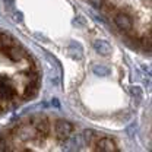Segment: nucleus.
Wrapping results in <instances>:
<instances>
[{"label":"nucleus","mask_w":152,"mask_h":152,"mask_svg":"<svg viewBox=\"0 0 152 152\" xmlns=\"http://www.w3.org/2000/svg\"><path fill=\"white\" fill-rule=\"evenodd\" d=\"M13 96V88L10 83V79L0 75V99H10Z\"/></svg>","instance_id":"obj_2"},{"label":"nucleus","mask_w":152,"mask_h":152,"mask_svg":"<svg viewBox=\"0 0 152 152\" xmlns=\"http://www.w3.org/2000/svg\"><path fill=\"white\" fill-rule=\"evenodd\" d=\"M15 20H18V22L22 20V13L20 12H15Z\"/></svg>","instance_id":"obj_16"},{"label":"nucleus","mask_w":152,"mask_h":152,"mask_svg":"<svg viewBox=\"0 0 152 152\" xmlns=\"http://www.w3.org/2000/svg\"><path fill=\"white\" fill-rule=\"evenodd\" d=\"M83 140H85V143H92V139L95 137V134L92 130H85L83 132Z\"/></svg>","instance_id":"obj_12"},{"label":"nucleus","mask_w":152,"mask_h":152,"mask_svg":"<svg viewBox=\"0 0 152 152\" xmlns=\"http://www.w3.org/2000/svg\"><path fill=\"white\" fill-rule=\"evenodd\" d=\"M92 47H94V50L98 54H101V56H104V57L111 54V45L105 39H95L94 42H92Z\"/></svg>","instance_id":"obj_4"},{"label":"nucleus","mask_w":152,"mask_h":152,"mask_svg":"<svg viewBox=\"0 0 152 152\" xmlns=\"http://www.w3.org/2000/svg\"><path fill=\"white\" fill-rule=\"evenodd\" d=\"M72 130H73V126L66 120H58L56 123V137L60 140L67 139L72 134Z\"/></svg>","instance_id":"obj_1"},{"label":"nucleus","mask_w":152,"mask_h":152,"mask_svg":"<svg viewBox=\"0 0 152 152\" xmlns=\"http://www.w3.org/2000/svg\"><path fill=\"white\" fill-rule=\"evenodd\" d=\"M130 94H132L137 101L142 98V91H140V88H139V86H132V88H130Z\"/></svg>","instance_id":"obj_13"},{"label":"nucleus","mask_w":152,"mask_h":152,"mask_svg":"<svg viewBox=\"0 0 152 152\" xmlns=\"http://www.w3.org/2000/svg\"><path fill=\"white\" fill-rule=\"evenodd\" d=\"M89 3L95 6V7H102V4H104V0H89Z\"/></svg>","instance_id":"obj_14"},{"label":"nucleus","mask_w":152,"mask_h":152,"mask_svg":"<svg viewBox=\"0 0 152 152\" xmlns=\"http://www.w3.org/2000/svg\"><path fill=\"white\" fill-rule=\"evenodd\" d=\"M66 142L63 143V149H66V151H75L79 148V145H80V137H67V139H64Z\"/></svg>","instance_id":"obj_8"},{"label":"nucleus","mask_w":152,"mask_h":152,"mask_svg":"<svg viewBox=\"0 0 152 152\" xmlns=\"http://www.w3.org/2000/svg\"><path fill=\"white\" fill-rule=\"evenodd\" d=\"M92 72L95 76H108L110 75V69L107 66H102V64H95L92 67Z\"/></svg>","instance_id":"obj_10"},{"label":"nucleus","mask_w":152,"mask_h":152,"mask_svg":"<svg viewBox=\"0 0 152 152\" xmlns=\"http://www.w3.org/2000/svg\"><path fill=\"white\" fill-rule=\"evenodd\" d=\"M96 151L101 152H115L117 151V146L110 137H101L98 142H96Z\"/></svg>","instance_id":"obj_5"},{"label":"nucleus","mask_w":152,"mask_h":152,"mask_svg":"<svg viewBox=\"0 0 152 152\" xmlns=\"http://www.w3.org/2000/svg\"><path fill=\"white\" fill-rule=\"evenodd\" d=\"M69 54L72 58H76V60H80L82 57H83V48H82V45L79 44V42H70V45H69Z\"/></svg>","instance_id":"obj_7"},{"label":"nucleus","mask_w":152,"mask_h":152,"mask_svg":"<svg viewBox=\"0 0 152 152\" xmlns=\"http://www.w3.org/2000/svg\"><path fill=\"white\" fill-rule=\"evenodd\" d=\"M35 129H37V132L41 133V134H47L48 130H50V126H48V123H47L45 120H38L37 123H35Z\"/></svg>","instance_id":"obj_11"},{"label":"nucleus","mask_w":152,"mask_h":152,"mask_svg":"<svg viewBox=\"0 0 152 152\" xmlns=\"http://www.w3.org/2000/svg\"><path fill=\"white\" fill-rule=\"evenodd\" d=\"M13 45H16V41L13 39V37H10L9 34L0 31V50L1 51H6L7 48H10Z\"/></svg>","instance_id":"obj_6"},{"label":"nucleus","mask_w":152,"mask_h":152,"mask_svg":"<svg viewBox=\"0 0 152 152\" xmlns=\"http://www.w3.org/2000/svg\"><path fill=\"white\" fill-rule=\"evenodd\" d=\"M4 53H6L7 56L10 57L12 60H15V61H19V60H20L22 57L25 56V54H23V51H22V50L19 48L18 45H13V47L7 48V50H6Z\"/></svg>","instance_id":"obj_9"},{"label":"nucleus","mask_w":152,"mask_h":152,"mask_svg":"<svg viewBox=\"0 0 152 152\" xmlns=\"http://www.w3.org/2000/svg\"><path fill=\"white\" fill-rule=\"evenodd\" d=\"M4 1V6L7 7V9H13V6H15V0H3Z\"/></svg>","instance_id":"obj_15"},{"label":"nucleus","mask_w":152,"mask_h":152,"mask_svg":"<svg viewBox=\"0 0 152 152\" xmlns=\"http://www.w3.org/2000/svg\"><path fill=\"white\" fill-rule=\"evenodd\" d=\"M114 22H115V25H117L121 31H130V29H132V26H133L130 16H127L126 13H121V12L115 15Z\"/></svg>","instance_id":"obj_3"}]
</instances>
